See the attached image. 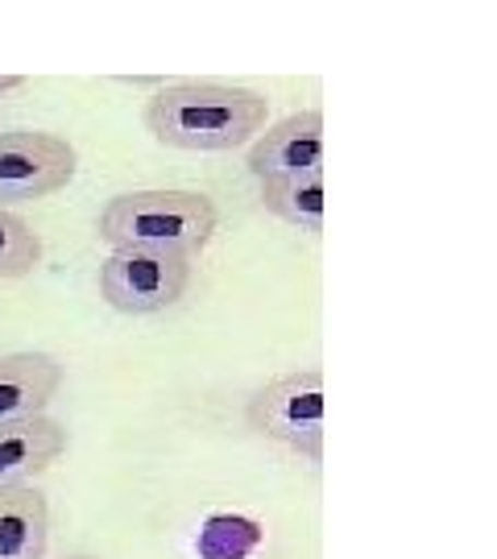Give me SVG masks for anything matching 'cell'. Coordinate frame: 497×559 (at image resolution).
Wrapping results in <instances>:
<instances>
[{
    "label": "cell",
    "instance_id": "7a4b0ae2",
    "mask_svg": "<svg viewBox=\"0 0 497 559\" xmlns=\"http://www.w3.org/2000/svg\"><path fill=\"white\" fill-rule=\"evenodd\" d=\"M220 228L216 203L203 191H125L104 203L96 233L108 249H154L199 258Z\"/></svg>",
    "mask_w": 497,
    "mask_h": 559
},
{
    "label": "cell",
    "instance_id": "6da1fadb",
    "mask_svg": "<svg viewBox=\"0 0 497 559\" xmlns=\"http://www.w3.org/2000/svg\"><path fill=\"white\" fill-rule=\"evenodd\" d=\"M270 100L261 92L220 80H179L166 83L145 100V133L170 150L224 154L253 145L265 133Z\"/></svg>",
    "mask_w": 497,
    "mask_h": 559
},
{
    "label": "cell",
    "instance_id": "ba28073f",
    "mask_svg": "<svg viewBox=\"0 0 497 559\" xmlns=\"http://www.w3.org/2000/svg\"><path fill=\"white\" fill-rule=\"evenodd\" d=\"M62 365L50 353H9L0 357V427L46 415L59 399Z\"/></svg>",
    "mask_w": 497,
    "mask_h": 559
},
{
    "label": "cell",
    "instance_id": "277c9868",
    "mask_svg": "<svg viewBox=\"0 0 497 559\" xmlns=\"http://www.w3.org/2000/svg\"><path fill=\"white\" fill-rule=\"evenodd\" d=\"M245 423L249 431L319 464L323 460V373L298 369V373L265 381L245 406Z\"/></svg>",
    "mask_w": 497,
    "mask_h": 559
},
{
    "label": "cell",
    "instance_id": "4fadbf2b",
    "mask_svg": "<svg viewBox=\"0 0 497 559\" xmlns=\"http://www.w3.org/2000/svg\"><path fill=\"white\" fill-rule=\"evenodd\" d=\"M17 87H25V75H0V100H4L9 92H17Z\"/></svg>",
    "mask_w": 497,
    "mask_h": 559
},
{
    "label": "cell",
    "instance_id": "7c38bea8",
    "mask_svg": "<svg viewBox=\"0 0 497 559\" xmlns=\"http://www.w3.org/2000/svg\"><path fill=\"white\" fill-rule=\"evenodd\" d=\"M42 261V237L0 203V278H25Z\"/></svg>",
    "mask_w": 497,
    "mask_h": 559
},
{
    "label": "cell",
    "instance_id": "8992f818",
    "mask_svg": "<svg viewBox=\"0 0 497 559\" xmlns=\"http://www.w3.org/2000/svg\"><path fill=\"white\" fill-rule=\"evenodd\" d=\"M249 170L253 179H295L323 170V112H295V117L265 124V133L249 145Z\"/></svg>",
    "mask_w": 497,
    "mask_h": 559
},
{
    "label": "cell",
    "instance_id": "5bb4252c",
    "mask_svg": "<svg viewBox=\"0 0 497 559\" xmlns=\"http://www.w3.org/2000/svg\"><path fill=\"white\" fill-rule=\"evenodd\" d=\"M62 559H96V556H62Z\"/></svg>",
    "mask_w": 497,
    "mask_h": 559
},
{
    "label": "cell",
    "instance_id": "5b68a950",
    "mask_svg": "<svg viewBox=\"0 0 497 559\" xmlns=\"http://www.w3.org/2000/svg\"><path fill=\"white\" fill-rule=\"evenodd\" d=\"M75 145L42 129H4L0 133V203L17 207L46 195H59L75 179Z\"/></svg>",
    "mask_w": 497,
    "mask_h": 559
},
{
    "label": "cell",
    "instance_id": "3957f363",
    "mask_svg": "<svg viewBox=\"0 0 497 559\" xmlns=\"http://www.w3.org/2000/svg\"><path fill=\"white\" fill-rule=\"evenodd\" d=\"M196 274V258L154 249H113L99 265V299L120 316H158L179 307Z\"/></svg>",
    "mask_w": 497,
    "mask_h": 559
},
{
    "label": "cell",
    "instance_id": "9c48e42d",
    "mask_svg": "<svg viewBox=\"0 0 497 559\" xmlns=\"http://www.w3.org/2000/svg\"><path fill=\"white\" fill-rule=\"evenodd\" d=\"M50 501L38 485L0 489V559H46Z\"/></svg>",
    "mask_w": 497,
    "mask_h": 559
},
{
    "label": "cell",
    "instance_id": "30bf717a",
    "mask_svg": "<svg viewBox=\"0 0 497 559\" xmlns=\"http://www.w3.org/2000/svg\"><path fill=\"white\" fill-rule=\"evenodd\" d=\"M261 207L270 216L319 237L323 233V170L295 175V179H265L261 182Z\"/></svg>",
    "mask_w": 497,
    "mask_h": 559
},
{
    "label": "cell",
    "instance_id": "8fae6325",
    "mask_svg": "<svg viewBox=\"0 0 497 559\" xmlns=\"http://www.w3.org/2000/svg\"><path fill=\"white\" fill-rule=\"evenodd\" d=\"M261 539H265V531H261L258 519H249V514H212L199 526L196 551L199 559H245L258 551Z\"/></svg>",
    "mask_w": 497,
    "mask_h": 559
},
{
    "label": "cell",
    "instance_id": "52a82bcc",
    "mask_svg": "<svg viewBox=\"0 0 497 559\" xmlns=\"http://www.w3.org/2000/svg\"><path fill=\"white\" fill-rule=\"evenodd\" d=\"M62 456H67V427L50 415L0 427V489L34 485V477L50 473Z\"/></svg>",
    "mask_w": 497,
    "mask_h": 559
}]
</instances>
